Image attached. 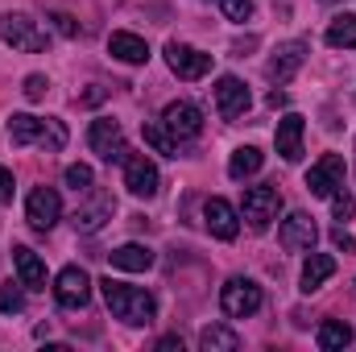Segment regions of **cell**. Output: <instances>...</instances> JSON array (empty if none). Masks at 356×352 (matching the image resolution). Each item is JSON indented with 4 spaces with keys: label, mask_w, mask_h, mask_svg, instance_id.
Returning a JSON list of instances; mask_svg holds the SVG:
<instances>
[{
    "label": "cell",
    "mask_w": 356,
    "mask_h": 352,
    "mask_svg": "<svg viewBox=\"0 0 356 352\" xmlns=\"http://www.w3.org/2000/svg\"><path fill=\"white\" fill-rule=\"evenodd\" d=\"M99 294H104L108 311H112L120 323H129V328H145V323H154V315H158L154 294L141 290V286H129V282L104 278V282H99Z\"/></svg>",
    "instance_id": "6da1fadb"
},
{
    "label": "cell",
    "mask_w": 356,
    "mask_h": 352,
    "mask_svg": "<svg viewBox=\"0 0 356 352\" xmlns=\"http://www.w3.org/2000/svg\"><path fill=\"white\" fill-rule=\"evenodd\" d=\"M8 137L13 145H42L50 154H58L67 145V125L54 116H29V112H13L8 120Z\"/></svg>",
    "instance_id": "7a4b0ae2"
},
{
    "label": "cell",
    "mask_w": 356,
    "mask_h": 352,
    "mask_svg": "<svg viewBox=\"0 0 356 352\" xmlns=\"http://www.w3.org/2000/svg\"><path fill=\"white\" fill-rule=\"evenodd\" d=\"M277 211H282V191H277V186L261 182V186H249V191H245L241 216L249 220V228H253V232H266L269 224L277 220Z\"/></svg>",
    "instance_id": "3957f363"
},
{
    "label": "cell",
    "mask_w": 356,
    "mask_h": 352,
    "mask_svg": "<svg viewBox=\"0 0 356 352\" xmlns=\"http://www.w3.org/2000/svg\"><path fill=\"white\" fill-rule=\"evenodd\" d=\"M0 38L13 46V50H25V54H38V50H46V29L33 21V17H25V13H4L0 17Z\"/></svg>",
    "instance_id": "277c9868"
},
{
    "label": "cell",
    "mask_w": 356,
    "mask_h": 352,
    "mask_svg": "<svg viewBox=\"0 0 356 352\" xmlns=\"http://www.w3.org/2000/svg\"><path fill=\"white\" fill-rule=\"evenodd\" d=\"M220 307L228 319H249L261 307V286L253 278H228L220 286Z\"/></svg>",
    "instance_id": "5b68a950"
},
{
    "label": "cell",
    "mask_w": 356,
    "mask_h": 352,
    "mask_svg": "<svg viewBox=\"0 0 356 352\" xmlns=\"http://www.w3.org/2000/svg\"><path fill=\"white\" fill-rule=\"evenodd\" d=\"M83 195H88V199L75 207V216H71V220H75V228H79V232H99V228L112 220L116 199H112V191H99V186H88Z\"/></svg>",
    "instance_id": "8992f818"
},
{
    "label": "cell",
    "mask_w": 356,
    "mask_h": 352,
    "mask_svg": "<svg viewBox=\"0 0 356 352\" xmlns=\"http://www.w3.org/2000/svg\"><path fill=\"white\" fill-rule=\"evenodd\" d=\"M307 50H311V46H307L302 38H294V42H282V46L269 54V63H266L269 83H277V88H282V83H290V79L302 71V63H307Z\"/></svg>",
    "instance_id": "52a82bcc"
},
{
    "label": "cell",
    "mask_w": 356,
    "mask_h": 352,
    "mask_svg": "<svg viewBox=\"0 0 356 352\" xmlns=\"http://www.w3.org/2000/svg\"><path fill=\"white\" fill-rule=\"evenodd\" d=\"M88 145H91V154H99L104 162H124V158H129L124 133H120V125H116V120H108V116L91 120V129H88Z\"/></svg>",
    "instance_id": "ba28073f"
},
{
    "label": "cell",
    "mask_w": 356,
    "mask_h": 352,
    "mask_svg": "<svg viewBox=\"0 0 356 352\" xmlns=\"http://www.w3.org/2000/svg\"><path fill=\"white\" fill-rule=\"evenodd\" d=\"M25 220L38 228V232H50L58 220H63V199L54 186H33L29 199H25Z\"/></svg>",
    "instance_id": "9c48e42d"
},
{
    "label": "cell",
    "mask_w": 356,
    "mask_h": 352,
    "mask_svg": "<svg viewBox=\"0 0 356 352\" xmlns=\"http://www.w3.org/2000/svg\"><path fill=\"white\" fill-rule=\"evenodd\" d=\"M54 298H58V307H67V311H79V307H88V298H91V278H88V269H79V265H67V269H58V278H54Z\"/></svg>",
    "instance_id": "30bf717a"
},
{
    "label": "cell",
    "mask_w": 356,
    "mask_h": 352,
    "mask_svg": "<svg viewBox=\"0 0 356 352\" xmlns=\"http://www.w3.org/2000/svg\"><path fill=\"white\" fill-rule=\"evenodd\" d=\"M166 63H170V71H175L178 79H186V83H195V79H203L211 71V54H203V50H195L186 42H170L166 46Z\"/></svg>",
    "instance_id": "8fae6325"
},
{
    "label": "cell",
    "mask_w": 356,
    "mask_h": 352,
    "mask_svg": "<svg viewBox=\"0 0 356 352\" xmlns=\"http://www.w3.org/2000/svg\"><path fill=\"white\" fill-rule=\"evenodd\" d=\"M162 125L175 133V141H195L199 133H203V112L191 104V99H175V104H166V112H162Z\"/></svg>",
    "instance_id": "7c38bea8"
},
{
    "label": "cell",
    "mask_w": 356,
    "mask_h": 352,
    "mask_svg": "<svg viewBox=\"0 0 356 352\" xmlns=\"http://www.w3.org/2000/svg\"><path fill=\"white\" fill-rule=\"evenodd\" d=\"M277 241H282V249L302 253V249H315L319 228H315V220H311L307 211H290V216L282 220V228H277Z\"/></svg>",
    "instance_id": "4fadbf2b"
},
{
    "label": "cell",
    "mask_w": 356,
    "mask_h": 352,
    "mask_svg": "<svg viewBox=\"0 0 356 352\" xmlns=\"http://www.w3.org/2000/svg\"><path fill=\"white\" fill-rule=\"evenodd\" d=\"M336 186H344V158H340V154H323V158L311 166V175H307V191H311L315 199H332Z\"/></svg>",
    "instance_id": "5bb4252c"
},
{
    "label": "cell",
    "mask_w": 356,
    "mask_h": 352,
    "mask_svg": "<svg viewBox=\"0 0 356 352\" xmlns=\"http://www.w3.org/2000/svg\"><path fill=\"white\" fill-rule=\"evenodd\" d=\"M249 104H253V95H249V88H245L236 75L216 79V108H220L224 120H241V116L249 112Z\"/></svg>",
    "instance_id": "9a60e30c"
},
{
    "label": "cell",
    "mask_w": 356,
    "mask_h": 352,
    "mask_svg": "<svg viewBox=\"0 0 356 352\" xmlns=\"http://www.w3.org/2000/svg\"><path fill=\"white\" fill-rule=\"evenodd\" d=\"M124 186H129L137 199H154V195H158V166H154L145 154H129V158H124Z\"/></svg>",
    "instance_id": "2e32d148"
},
{
    "label": "cell",
    "mask_w": 356,
    "mask_h": 352,
    "mask_svg": "<svg viewBox=\"0 0 356 352\" xmlns=\"http://www.w3.org/2000/svg\"><path fill=\"white\" fill-rule=\"evenodd\" d=\"M302 116L298 112H286L282 120H277V129H273V141H277V154H282V162H302Z\"/></svg>",
    "instance_id": "e0dca14e"
},
{
    "label": "cell",
    "mask_w": 356,
    "mask_h": 352,
    "mask_svg": "<svg viewBox=\"0 0 356 352\" xmlns=\"http://www.w3.org/2000/svg\"><path fill=\"white\" fill-rule=\"evenodd\" d=\"M203 220H207V228H211V237H220V241H236V232H241V216H236V207L228 203V199H207V207H203Z\"/></svg>",
    "instance_id": "ac0fdd59"
},
{
    "label": "cell",
    "mask_w": 356,
    "mask_h": 352,
    "mask_svg": "<svg viewBox=\"0 0 356 352\" xmlns=\"http://www.w3.org/2000/svg\"><path fill=\"white\" fill-rule=\"evenodd\" d=\"M13 265H17V278H21L25 290H46V262H42L33 249L17 245V249H13Z\"/></svg>",
    "instance_id": "d6986e66"
},
{
    "label": "cell",
    "mask_w": 356,
    "mask_h": 352,
    "mask_svg": "<svg viewBox=\"0 0 356 352\" xmlns=\"http://www.w3.org/2000/svg\"><path fill=\"white\" fill-rule=\"evenodd\" d=\"M108 50H112V58H120V63H129V67H141L145 58H149V46H145V38H137V33H112L108 38Z\"/></svg>",
    "instance_id": "ffe728a7"
},
{
    "label": "cell",
    "mask_w": 356,
    "mask_h": 352,
    "mask_svg": "<svg viewBox=\"0 0 356 352\" xmlns=\"http://www.w3.org/2000/svg\"><path fill=\"white\" fill-rule=\"evenodd\" d=\"M108 262H112V269H124V273H145L149 265H154V253L145 249V245H120V249H112L108 253Z\"/></svg>",
    "instance_id": "44dd1931"
},
{
    "label": "cell",
    "mask_w": 356,
    "mask_h": 352,
    "mask_svg": "<svg viewBox=\"0 0 356 352\" xmlns=\"http://www.w3.org/2000/svg\"><path fill=\"white\" fill-rule=\"evenodd\" d=\"M266 166V154L257 150V145H241L232 158H228V178H236V182H245V178H253L257 170Z\"/></svg>",
    "instance_id": "7402d4cb"
},
{
    "label": "cell",
    "mask_w": 356,
    "mask_h": 352,
    "mask_svg": "<svg viewBox=\"0 0 356 352\" xmlns=\"http://www.w3.org/2000/svg\"><path fill=\"white\" fill-rule=\"evenodd\" d=\"M332 273H336V257H327V253H311V262L302 265V290L315 294Z\"/></svg>",
    "instance_id": "603a6c76"
},
{
    "label": "cell",
    "mask_w": 356,
    "mask_h": 352,
    "mask_svg": "<svg viewBox=\"0 0 356 352\" xmlns=\"http://www.w3.org/2000/svg\"><path fill=\"white\" fill-rule=\"evenodd\" d=\"M199 349L203 352H236L241 349V336L232 328H224V323H211V328L199 332Z\"/></svg>",
    "instance_id": "cb8c5ba5"
},
{
    "label": "cell",
    "mask_w": 356,
    "mask_h": 352,
    "mask_svg": "<svg viewBox=\"0 0 356 352\" xmlns=\"http://www.w3.org/2000/svg\"><path fill=\"white\" fill-rule=\"evenodd\" d=\"M319 349L323 352H336V349H348L353 344V328L344 323V319H327V323H319Z\"/></svg>",
    "instance_id": "d4e9b609"
},
{
    "label": "cell",
    "mask_w": 356,
    "mask_h": 352,
    "mask_svg": "<svg viewBox=\"0 0 356 352\" xmlns=\"http://www.w3.org/2000/svg\"><path fill=\"white\" fill-rule=\"evenodd\" d=\"M327 46L353 50L356 46V13H344V17H336V21L327 25Z\"/></svg>",
    "instance_id": "484cf974"
},
{
    "label": "cell",
    "mask_w": 356,
    "mask_h": 352,
    "mask_svg": "<svg viewBox=\"0 0 356 352\" xmlns=\"http://www.w3.org/2000/svg\"><path fill=\"white\" fill-rule=\"evenodd\" d=\"M141 133H145V141L154 145V154H166V158H178V154H182V145L175 141V133H170L166 125H145Z\"/></svg>",
    "instance_id": "4316f807"
},
{
    "label": "cell",
    "mask_w": 356,
    "mask_h": 352,
    "mask_svg": "<svg viewBox=\"0 0 356 352\" xmlns=\"http://www.w3.org/2000/svg\"><path fill=\"white\" fill-rule=\"evenodd\" d=\"M63 182L75 191V195H83L88 186H95V175H91V166H83V162H75V166H67V175H63Z\"/></svg>",
    "instance_id": "83f0119b"
},
{
    "label": "cell",
    "mask_w": 356,
    "mask_h": 352,
    "mask_svg": "<svg viewBox=\"0 0 356 352\" xmlns=\"http://www.w3.org/2000/svg\"><path fill=\"white\" fill-rule=\"evenodd\" d=\"M21 311H25V294L13 282H4L0 286V315H21Z\"/></svg>",
    "instance_id": "f1b7e54d"
},
{
    "label": "cell",
    "mask_w": 356,
    "mask_h": 352,
    "mask_svg": "<svg viewBox=\"0 0 356 352\" xmlns=\"http://www.w3.org/2000/svg\"><path fill=\"white\" fill-rule=\"evenodd\" d=\"M216 4L224 8L228 21H249L253 17V0H216Z\"/></svg>",
    "instance_id": "f546056e"
},
{
    "label": "cell",
    "mask_w": 356,
    "mask_h": 352,
    "mask_svg": "<svg viewBox=\"0 0 356 352\" xmlns=\"http://www.w3.org/2000/svg\"><path fill=\"white\" fill-rule=\"evenodd\" d=\"M332 211H336V220H353L356 203H353V195H348L344 186H336V191H332Z\"/></svg>",
    "instance_id": "4dcf8cb0"
},
{
    "label": "cell",
    "mask_w": 356,
    "mask_h": 352,
    "mask_svg": "<svg viewBox=\"0 0 356 352\" xmlns=\"http://www.w3.org/2000/svg\"><path fill=\"white\" fill-rule=\"evenodd\" d=\"M21 91H25V99H33V104H38V99H46V91H50V79H46V75H29Z\"/></svg>",
    "instance_id": "1f68e13d"
},
{
    "label": "cell",
    "mask_w": 356,
    "mask_h": 352,
    "mask_svg": "<svg viewBox=\"0 0 356 352\" xmlns=\"http://www.w3.org/2000/svg\"><path fill=\"white\" fill-rule=\"evenodd\" d=\"M50 21H54V29H58V33H63V38H79V25H75V21H71V17H67V13H54V17H50Z\"/></svg>",
    "instance_id": "d6a6232c"
},
{
    "label": "cell",
    "mask_w": 356,
    "mask_h": 352,
    "mask_svg": "<svg viewBox=\"0 0 356 352\" xmlns=\"http://www.w3.org/2000/svg\"><path fill=\"white\" fill-rule=\"evenodd\" d=\"M13 191H17V182H13V175L0 166V203H13Z\"/></svg>",
    "instance_id": "836d02e7"
},
{
    "label": "cell",
    "mask_w": 356,
    "mask_h": 352,
    "mask_svg": "<svg viewBox=\"0 0 356 352\" xmlns=\"http://www.w3.org/2000/svg\"><path fill=\"white\" fill-rule=\"evenodd\" d=\"M332 241H336V249H344V253H356V241L348 237V232H344V228H336V232H332Z\"/></svg>",
    "instance_id": "e575fe53"
},
{
    "label": "cell",
    "mask_w": 356,
    "mask_h": 352,
    "mask_svg": "<svg viewBox=\"0 0 356 352\" xmlns=\"http://www.w3.org/2000/svg\"><path fill=\"white\" fill-rule=\"evenodd\" d=\"M158 352H182V340L178 336H162L158 340Z\"/></svg>",
    "instance_id": "d590c367"
},
{
    "label": "cell",
    "mask_w": 356,
    "mask_h": 352,
    "mask_svg": "<svg viewBox=\"0 0 356 352\" xmlns=\"http://www.w3.org/2000/svg\"><path fill=\"white\" fill-rule=\"evenodd\" d=\"M269 108H286V91H269Z\"/></svg>",
    "instance_id": "8d00e7d4"
},
{
    "label": "cell",
    "mask_w": 356,
    "mask_h": 352,
    "mask_svg": "<svg viewBox=\"0 0 356 352\" xmlns=\"http://www.w3.org/2000/svg\"><path fill=\"white\" fill-rule=\"evenodd\" d=\"M319 4H336V0H319Z\"/></svg>",
    "instance_id": "74e56055"
}]
</instances>
